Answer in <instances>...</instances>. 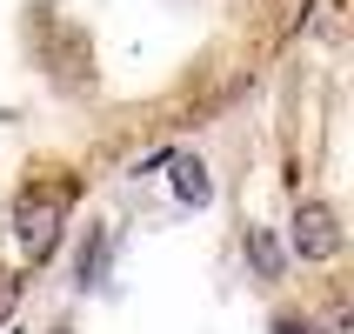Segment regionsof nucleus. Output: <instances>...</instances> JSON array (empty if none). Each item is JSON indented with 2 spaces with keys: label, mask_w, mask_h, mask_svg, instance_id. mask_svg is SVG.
Segmentation results:
<instances>
[{
  "label": "nucleus",
  "mask_w": 354,
  "mask_h": 334,
  "mask_svg": "<svg viewBox=\"0 0 354 334\" xmlns=\"http://www.w3.org/2000/svg\"><path fill=\"white\" fill-rule=\"evenodd\" d=\"M67 214H74V180H34V187H20V201H14V241L34 261H47L60 248Z\"/></svg>",
  "instance_id": "1"
},
{
  "label": "nucleus",
  "mask_w": 354,
  "mask_h": 334,
  "mask_svg": "<svg viewBox=\"0 0 354 334\" xmlns=\"http://www.w3.org/2000/svg\"><path fill=\"white\" fill-rule=\"evenodd\" d=\"M288 254L308 261V268H321V261L341 254V214L328 207V201H295V221H288Z\"/></svg>",
  "instance_id": "2"
},
{
  "label": "nucleus",
  "mask_w": 354,
  "mask_h": 334,
  "mask_svg": "<svg viewBox=\"0 0 354 334\" xmlns=\"http://www.w3.org/2000/svg\"><path fill=\"white\" fill-rule=\"evenodd\" d=\"M167 167H174V201L180 207H207L214 201V174H207L201 154H167Z\"/></svg>",
  "instance_id": "3"
},
{
  "label": "nucleus",
  "mask_w": 354,
  "mask_h": 334,
  "mask_svg": "<svg viewBox=\"0 0 354 334\" xmlns=\"http://www.w3.org/2000/svg\"><path fill=\"white\" fill-rule=\"evenodd\" d=\"M107 261H114V234L107 228H87V241H80V254H74V288H100L107 281Z\"/></svg>",
  "instance_id": "4"
},
{
  "label": "nucleus",
  "mask_w": 354,
  "mask_h": 334,
  "mask_svg": "<svg viewBox=\"0 0 354 334\" xmlns=\"http://www.w3.org/2000/svg\"><path fill=\"white\" fill-rule=\"evenodd\" d=\"M241 248H248V261H254L261 281H281V275H288V254H281V241L268 234V228H248V234H241Z\"/></svg>",
  "instance_id": "5"
},
{
  "label": "nucleus",
  "mask_w": 354,
  "mask_h": 334,
  "mask_svg": "<svg viewBox=\"0 0 354 334\" xmlns=\"http://www.w3.org/2000/svg\"><path fill=\"white\" fill-rule=\"evenodd\" d=\"M274 334H328V328L308 321V315H274Z\"/></svg>",
  "instance_id": "6"
},
{
  "label": "nucleus",
  "mask_w": 354,
  "mask_h": 334,
  "mask_svg": "<svg viewBox=\"0 0 354 334\" xmlns=\"http://www.w3.org/2000/svg\"><path fill=\"white\" fill-rule=\"evenodd\" d=\"M54 334H74V328H54Z\"/></svg>",
  "instance_id": "7"
}]
</instances>
